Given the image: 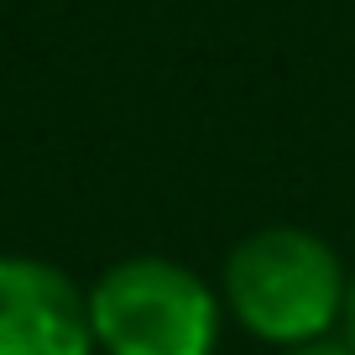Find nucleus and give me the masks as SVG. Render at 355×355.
<instances>
[{"instance_id": "nucleus-1", "label": "nucleus", "mask_w": 355, "mask_h": 355, "mask_svg": "<svg viewBox=\"0 0 355 355\" xmlns=\"http://www.w3.org/2000/svg\"><path fill=\"white\" fill-rule=\"evenodd\" d=\"M345 261L329 241L298 225H266L251 230L225 261V309L245 334L277 345L324 340L345 324Z\"/></svg>"}, {"instance_id": "nucleus-3", "label": "nucleus", "mask_w": 355, "mask_h": 355, "mask_svg": "<svg viewBox=\"0 0 355 355\" xmlns=\"http://www.w3.org/2000/svg\"><path fill=\"white\" fill-rule=\"evenodd\" d=\"M89 293L37 256H0V355H94Z\"/></svg>"}, {"instance_id": "nucleus-2", "label": "nucleus", "mask_w": 355, "mask_h": 355, "mask_svg": "<svg viewBox=\"0 0 355 355\" xmlns=\"http://www.w3.org/2000/svg\"><path fill=\"white\" fill-rule=\"evenodd\" d=\"M89 324L105 355H214L220 293L183 261L125 256L94 282Z\"/></svg>"}, {"instance_id": "nucleus-5", "label": "nucleus", "mask_w": 355, "mask_h": 355, "mask_svg": "<svg viewBox=\"0 0 355 355\" xmlns=\"http://www.w3.org/2000/svg\"><path fill=\"white\" fill-rule=\"evenodd\" d=\"M345 340L355 345V272H350V293H345Z\"/></svg>"}, {"instance_id": "nucleus-4", "label": "nucleus", "mask_w": 355, "mask_h": 355, "mask_svg": "<svg viewBox=\"0 0 355 355\" xmlns=\"http://www.w3.org/2000/svg\"><path fill=\"white\" fill-rule=\"evenodd\" d=\"M277 355H355V345L350 340H309V345H288V350H277Z\"/></svg>"}]
</instances>
